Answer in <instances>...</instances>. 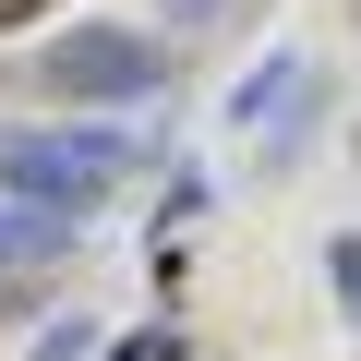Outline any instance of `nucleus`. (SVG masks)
<instances>
[{"mask_svg": "<svg viewBox=\"0 0 361 361\" xmlns=\"http://www.w3.org/2000/svg\"><path fill=\"white\" fill-rule=\"evenodd\" d=\"M13 13H25V0H0V25H13Z\"/></svg>", "mask_w": 361, "mask_h": 361, "instance_id": "20e7f679", "label": "nucleus"}, {"mask_svg": "<svg viewBox=\"0 0 361 361\" xmlns=\"http://www.w3.org/2000/svg\"><path fill=\"white\" fill-rule=\"evenodd\" d=\"M37 85H49L61 109H133V97L169 85V49L133 37V25H61V37L37 49Z\"/></svg>", "mask_w": 361, "mask_h": 361, "instance_id": "f03ea898", "label": "nucleus"}, {"mask_svg": "<svg viewBox=\"0 0 361 361\" xmlns=\"http://www.w3.org/2000/svg\"><path fill=\"white\" fill-rule=\"evenodd\" d=\"M133 133L121 121H13L0 133V205H25V217H85V205H109L121 180H133Z\"/></svg>", "mask_w": 361, "mask_h": 361, "instance_id": "f257e3e1", "label": "nucleus"}, {"mask_svg": "<svg viewBox=\"0 0 361 361\" xmlns=\"http://www.w3.org/2000/svg\"><path fill=\"white\" fill-rule=\"evenodd\" d=\"M157 13H169V37H217V25L241 13V0H157Z\"/></svg>", "mask_w": 361, "mask_h": 361, "instance_id": "7ed1b4c3", "label": "nucleus"}]
</instances>
